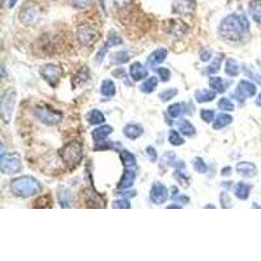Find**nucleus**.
I'll use <instances>...</instances> for the list:
<instances>
[{"label":"nucleus","mask_w":261,"mask_h":261,"mask_svg":"<svg viewBox=\"0 0 261 261\" xmlns=\"http://www.w3.org/2000/svg\"><path fill=\"white\" fill-rule=\"evenodd\" d=\"M211 56H213V52H211V50H208V49H205V50L201 51L200 60L201 61H209L211 59Z\"/></svg>","instance_id":"nucleus-51"},{"label":"nucleus","mask_w":261,"mask_h":261,"mask_svg":"<svg viewBox=\"0 0 261 261\" xmlns=\"http://www.w3.org/2000/svg\"><path fill=\"white\" fill-rule=\"evenodd\" d=\"M145 152H147L148 157H149V159H151L152 162L157 161L158 154H157V151H156V149H154L153 147H148L147 149H145Z\"/></svg>","instance_id":"nucleus-50"},{"label":"nucleus","mask_w":261,"mask_h":261,"mask_svg":"<svg viewBox=\"0 0 261 261\" xmlns=\"http://www.w3.org/2000/svg\"><path fill=\"white\" fill-rule=\"evenodd\" d=\"M22 162L21 156L17 152L13 153L4 154L1 156V162H0V170L5 175H12V174H17L21 171Z\"/></svg>","instance_id":"nucleus-6"},{"label":"nucleus","mask_w":261,"mask_h":261,"mask_svg":"<svg viewBox=\"0 0 261 261\" xmlns=\"http://www.w3.org/2000/svg\"><path fill=\"white\" fill-rule=\"evenodd\" d=\"M200 116H201V120L205 123H211L214 122V111L213 110H208V108H204V110L200 111Z\"/></svg>","instance_id":"nucleus-44"},{"label":"nucleus","mask_w":261,"mask_h":261,"mask_svg":"<svg viewBox=\"0 0 261 261\" xmlns=\"http://www.w3.org/2000/svg\"><path fill=\"white\" fill-rule=\"evenodd\" d=\"M100 38V33L90 25H80L77 28V40L83 46H90Z\"/></svg>","instance_id":"nucleus-10"},{"label":"nucleus","mask_w":261,"mask_h":261,"mask_svg":"<svg viewBox=\"0 0 261 261\" xmlns=\"http://www.w3.org/2000/svg\"><path fill=\"white\" fill-rule=\"evenodd\" d=\"M9 190L14 196L28 199V197L36 196V195L42 192V186L36 178L24 175L13 179L9 184Z\"/></svg>","instance_id":"nucleus-2"},{"label":"nucleus","mask_w":261,"mask_h":261,"mask_svg":"<svg viewBox=\"0 0 261 261\" xmlns=\"http://www.w3.org/2000/svg\"><path fill=\"white\" fill-rule=\"evenodd\" d=\"M60 157L68 168H76L84 158V147L79 141H69L61 148Z\"/></svg>","instance_id":"nucleus-3"},{"label":"nucleus","mask_w":261,"mask_h":261,"mask_svg":"<svg viewBox=\"0 0 261 261\" xmlns=\"http://www.w3.org/2000/svg\"><path fill=\"white\" fill-rule=\"evenodd\" d=\"M176 124H178L179 132L182 133V135H184V136L187 137L195 136L196 129H195V127H193L190 120H187V119H179Z\"/></svg>","instance_id":"nucleus-24"},{"label":"nucleus","mask_w":261,"mask_h":261,"mask_svg":"<svg viewBox=\"0 0 261 261\" xmlns=\"http://www.w3.org/2000/svg\"><path fill=\"white\" fill-rule=\"evenodd\" d=\"M167 208H178V209H180V208H182V205H176V204H174V205H168Z\"/></svg>","instance_id":"nucleus-59"},{"label":"nucleus","mask_w":261,"mask_h":261,"mask_svg":"<svg viewBox=\"0 0 261 261\" xmlns=\"http://www.w3.org/2000/svg\"><path fill=\"white\" fill-rule=\"evenodd\" d=\"M123 133H124V136L128 137V139L136 140L144 133V128L140 124L131 123V124H127L124 128H123Z\"/></svg>","instance_id":"nucleus-22"},{"label":"nucleus","mask_w":261,"mask_h":261,"mask_svg":"<svg viewBox=\"0 0 261 261\" xmlns=\"http://www.w3.org/2000/svg\"><path fill=\"white\" fill-rule=\"evenodd\" d=\"M157 86H158V79L157 77H154V76H152V77L147 79L143 84H141V85H140V90H141L143 93L149 94L152 93Z\"/></svg>","instance_id":"nucleus-31"},{"label":"nucleus","mask_w":261,"mask_h":261,"mask_svg":"<svg viewBox=\"0 0 261 261\" xmlns=\"http://www.w3.org/2000/svg\"><path fill=\"white\" fill-rule=\"evenodd\" d=\"M251 190H252V186H251V184L244 182H239L236 183V186L234 187V195H235L236 199H239V200H247L248 196H250Z\"/></svg>","instance_id":"nucleus-21"},{"label":"nucleus","mask_w":261,"mask_h":261,"mask_svg":"<svg viewBox=\"0 0 261 261\" xmlns=\"http://www.w3.org/2000/svg\"><path fill=\"white\" fill-rule=\"evenodd\" d=\"M174 200L178 201L179 204L184 205V204H188V203H190V197L186 196V195H176V196L174 197Z\"/></svg>","instance_id":"nucleus-53"},{"label":"nucleus","mask_w":261,"mask_h":261,"mask_svg":"<svg viewBox=\"0 0 261 261\" xmlns=\"http://www.w3.org/2000/svg\"><path fill=\"white\" fill-rule=\"evenodd\" d=\"M256 94V85L251 81H247V80H242L239 81L238 86H236L235 93H234V97L239 102H244L247 98H251Z\"/></svg>","instance_id":"nucleus-11"},{"label":"nucleus","mask_w":261,"mask_h":261,"mask_svg":"<svg viewBox=\"0 0 261 261\" xmlns=\"http://www.w3.org/2000/svg\"><path fill=\"white\" fill-rule=\"evenodd\" d=\"M106 43H107V45L110 47L119 46V45H122V43H123V40L115 32H110V34H108L107 41H106Z\"/></svg>","instance_id":"nucleus-42"},{"label":"nucleus","mask_w":261,"mask_h":261,"mask_svg":"<svg viewBox=\"0 0 261 261\" xmlns=\"http://www.w3.org/2000/svg\"><path fill=\"white\" fill-rule=\"evenodd\" d=\"M18 18H20V21L25 26L36 25L41 18L40 7L34 3H26L25 5L21 8L20 13H18Z\"/></svg>","instance_id":"nucleus-7"},{"label":"nucleus","mask_w":261,"mask_h":261,"mask_svg":"<svg viewBox=\"0 0 261 261\" xmlns=\"http://www.w3.org/2000/svg\"><path fill=\"white\" fill-rule=\"evenodd\" d=\"M86 120L92 125H100L102 124V123H104L106 118H104V115L102 114L100 110L94 108V110H90L89 112L86 114Z\"/></svg>","instance_id":"nucleus-27"},{"label":"nucleus","mask_w":261,"mask_h":261,"mask_svg":"<svg viewBox=\"0 0 261 261\" xmlns=\"http://www.w3.org/2000/svg\"><path fill=\"white\" fill-rule=\"evenodd\" d=\"M218 108L222 111H234L235 110V106H234L233 101L223 97V98H221L218 101Z\"/></svg>","instance_id":"nucleus-40"},{"label":"nucleus","mask_w":261,"mask_h":261,"mask_svg":"<svg viewBox=\"0 0 261 261\" xmlns=\"http://www.w3.org/2000/svg\"><path fill=\"white\" fill-rule=\"evenodd\" d=\"M251 17L256 24H261V0H251L248 5Z\"/></svg>","instance_id":"nucleus-26"},{"label":"nucleus","mask_w":261,"mask_h":261,"mask_svg":"<svg viewBox=\"0 0 261 261\" xmlns=\"http://www.w3.org/2000/svg\"><path fill=\"white\" fill-rule=\"evenodd\" d=\"M34 116H36L37 120H40L42 124L49 125V127H52V125H56L63 120L64 115L63 112L59 110H55L51 106L46 104H42L40 106H37L34 108Z\"/></svg>","instance_id":"nucleus-4"},{"label":"nucleus","mask_w":261,"mask_h":261,"mask_svg":"<svg viewBox=\"0 0 261 261\" xmlns=\"http://www.w3.org/2000/svg\"><path fill=\"white\" fill-rule=\"evenodd\" d=\"M167 55V49H157V50H154L153 52L147 57V67L148 68L156 69L157 65L162 64V63L166 60Z\"/></svg>","instance_id":"nucleus-14"},{"label":"nucleus","mask_w":261,"mask_h":261,"mask_svg":"<svg viewBox=\"0 0 261 261\" xmlns=\"http://www.w3.org/2000/svg\"><path fill=\"white\" fill-rule=\"evenodd\" d=\"M108 49H110V46H108L107 43H104L102 46L98 49V51H97V54H96V61L97 63H102L104 59V56L107 55V51Z\"/></svg>","instance_id":"nucleus-43"},{"label":"nucleus","mask_w":261,"mask_h":261,"mask_svg":"<svg viewBox=\"0 0 261 261\" xmlns=\"http://www.w3.org/2000/svg\"><path fill=\"white\" fill-rule=\"evenodd\" d=\"M196 9V0H175L172 3V12L179 16L192 14Z\"/></svg>","instance_id":"nucleus-13"},{"label":"nucleus","mask_w":261,"mask_h":261,"mask_svg":"<svg viewBox=\"0 0 261 261\" xmlns=\"http://www.w3.org/2000/svg\"><path fill=\"white\" fill-rule=\"evenodd\" d=\"M176 94H178V89H175V88H170V89L163 90V92L159 93V100H161L162 102H167V101L172 100Z\"/></svg>","instance_id":"nucleus-41"},{"label":"nucleus","mask_w":261,"mask_h":261,"mask_svg":"<svg viewBox=\"0 0 261 261\" xmlns=\"http://www.w3.org/2000/svg\"><path fill=\"white\" fill-rule=\"evenodd\" d=\"M168 115L174 119L180 118L182 115L187 114L188 112V104H184V102H178V104H172L170 107L167 108Z\"/></svg>","instance_id":"nucleus-23"},{"label":"nucleus","mask_w":261,"mask_h":261,"mask_svg":"<svg viewBox=\"0 0 261 261\" xmlns=\"http://www.w3.org/2000/svg\"><path fill=\"white\" fill-rule=\"evenodd\" d=\"M179 162L180 161H178V158H176L174 152H167V153L163 154V157H162V163L165 166H172V167L178 168Z\"/></svg>","instance_id":"nucleus-34"},{"label":"nucleus","mask_w":261,"mask_h":261,"mask_svg":"<svg viewBox=\"0 0 261 261\" xmlns=\"http://www.w3.org/2000/svg\"><path fill=\"white\" fill-rule=\"evenodd\" d=\"M230 174H231V167H230V166L222 168V175H223V176H229Z\"/></svg>","instance_id":"nucleus-55"},{"label":"nucleus","mask_w":261,"mask_h":261,"mask_svg":"<svg viewBox=\"0 0 261 261\" xmlns=\"http://www.w3.org/2000/svg\"><path fill=\"white\" fill-rule=\"evenodd\" d=\"M17 1H18V0H9V1H8V7L13 8L14 5L17 4Z\"/></svg>","instance_id":"nucleus-58"},{"label":"nucleus","mask_w":261,"mask_h":261,"mask_svg":"<svg viewBox=\"0 0 261 261\" xmlns=\"http://www.w3.org/2000/svg\"><path fill=\"white\" fill-rule=\"evenodd\" d=\"M255 104H256L258 107H261V93L258 96V98H256V101H255Z\"/></svg>","instance_id":"nucleus-57"},{"label":"nucleus","mask_w":261,"mask_h":261,"mask_svg":"<svg viewBox=\"0 0 261 261\" xmlns=\"http://www.w3.org/2000/svg\"><path fill=\"white\" fill-rule=\"evenodd\" d=\"M157 73L158 76H159V79H161L163 83L168 81V80H170V76H171V72L167 68H158Z\"/></svg>","instance_id":"nucleus-48"},{"label":"nucleus","mask_w":261,"mask_h":261,"mask_svg":"<svg viewBox=\"0 0 261 261\" xmlns=\"http://www.w3.org/2000/svg\"><path fill=\"white\" fill-rule=\"evenodd\" d=\"M135 179H136V171L132 170V167L125 168L124 174H123L120 180H119L118 188L119 190H128V188H131L133 186Z\"/></svg>","instance_id":"nucleus-18"},{"label":"nucleus","mask_w":261,"mask_h":261,"mask_svg":"<svg viewBox=\"0 0 261 261\" xmlns=\"http://www.w3.org/2000/svg\"><path fill=\"white\" fill-rule=\"evenodd\" d=\"M222 61H223V55H219V56L215 57L214 61H213V63H211V64L209 65L207 69H205V72H207L208 75H213V73H217V72L219 71V68H221Z\"/></svg>","instance_id":"nucleus-37"},{"label":"nucleus","mask_w":261,"mask_h":261,"mask_svg":"<svg viewBox=\"0 0 261 261\" xmlns=\"http://www.w3.org/2000/svg\"><path fill=\"white\" fill-rule=\"evenodd\" d=\"M250 32V21L244 14L226 16L218 26V34L226 42H238Z\"/></svg>","instance_id":"nucleus-1"},{"label":"nucleus","mask_w":261,"mask_h":261,"mask_svg":"<svg viewBox=\"0 0 261 261\" xmlns=\"http://www.w3.org/2000/svg\"><path fill=\"white\" fill-rule=\"evenodd\" d=\"M174 178H175V180H178L179 184L182 187H184V188H187V187L190 186V179H188V176H187L182 170H176V171L174 172Z\"/></svg>","instance_id":"nucleus-39"},{"label":"nucleus","mask_w":261,"mask_h":261,"mask_svg":"<svg viewBox=\"0 0 261 261\" xmlns=\"http://www.w3.org/2000/svg\"><path fill=\"white\" fill-rule=\"evenodd\" d=\"M165 29L166 32L168 34H171L172 37L180 38V37L186 36V33L188 32V25L184 21H182L180 18H172V20H168L166 22Z\"/></svg>","instance_id":"nucleus-12"},{"label":"nucleus","mask_w":261,"mask_h":261,"mask_svg":"<svg viewBox=\"0 0 261 261\" xmlns=\"http://www.w3.org/2000/svg\"><path fill=\"white\" fill-rule=\"evenodd\" d=\"M57 199L61 208H71L75 201V193L69 187L60 186L57 190Z\"/></svg>","instance_id":"nucleus-15"},{"label":"nucleus","mask_w":261,"mask_h":261,"mask_svg":"<svg viewBox=\"0 0 261 261\" xmlns=\"http://www.w3.org/2000/svg\"><path fill=\"white\" fill-rule=\"evenodd\" d=\"M233 122V118L227 114H219L217 116V119L214 120V124H213V128L214 129H222L227 127L229 124H231Z\"/></svg>","instance_id":"nucleus-33"},{"label":"nucleus","mask_w":261,"mask_h":261,"mask_svg":"<svg viewBox=\"0 0 261 261\" xmlns=\"http://www.w3.org/2000/svg\"><path fill=\"white\" fill-rule=\"evenodd\" d=\"M219 201H221L222 208H225V209H229V208L233 207V201H231L230 196L226 192L221 193V196H219Z\"/></svg>","instance_id":"nucleus-46"},{"label":"nucleus","mask_w":261,"mask_h":261,"mask_svg":"<svg viewBox=\"0 0 261 261\" xmlns=\"http://www.w3.org/2000/svg\"><path fill=\"white\" fill-rule=\"evenodd\" d=\"M168 141H170L171 145H175V147H179V145L184 144V139L180 136V132H178L175 129H171L170 133H168Z\"/></svg>","instance_id":"nucleus-36"},{"label":"nucleus","mask_w":261,"mask_h":261,"mask_svg":"<svg viewBox=\"0 0 261 261\" xmlns=\"http://www.w3.org/2000/svg\"><path fill=\"white\" fill-rule=\"evenodd\" d=\"M243 71H244V73H246V75L248 76V77H251L252 80H255L256 83L261 84V76L259 75V73H256V72H255L254 69L248 68V67H246V65H244Z\"/></svg>","instance_id":"nucleus-47"},{"label":"nucleus","mask_w":261,"mask_h":261,"mask_svg":"<svg viewBox=\"0 0 261 261\" xmlns=\"http://www.w3.org/2000/svg\"><path fill=\"white\" fill-rule=\"evenodd\" d=\"M236 172L243 178H254L258 175V167L251 162H239L235 167Z\"/></svg>","instance_id":"nucleus-17"},{"label":"nucleus","mask_w":261,"mask_h":261,"mask_svg":"<svg viewBox=\"0 0 261 261\" xmlns=\"http://www.w3.org/2000/svg\"><path fill=\"white\" fill-rule=\"evenodd\" d=\"M129 75L132 77L133 81H140V80H144L148 77V69L147 67H144L141 63L136 61L131 65L129 68Z\"/></svg>","instance_id":"nucleus-19"},{"label":"nucleus","mask_w":261,"mask_h":261,"mask_svg":"<svg viewBox=\"0 0 261 261\" xmlns=\"http://www.w3.org/2000/svg\"><path fill=\"white\" fill-rule=\"evenodd\" d=\"M129 59H131V54H129L128 51L120 50L116 51V52L112 55L111 63H112V64H125V63H128Z\"/></svg>","instance_id":"nucleus-30"},{"label":"nucleus","mask_w":261,"mask_h":261,"mask_svg":"<svg viewBox=\"0 0 261 261\" xmlns=\"http://www.w3.org/2000/svg\"><path fill=\"white\" fill-rule=\"evenodd\" d=\"M16 100H17V92L14 88H8L1 94L0 100V115L5 124L11 122L12 114H13L14 106H16Z\"/></svg>","instance_id":"nucleus-5"},{"label":"nucleus","mask_w":261,"mask_h":261,"mask_svg":"<svg viewBox=\"0 0 261 261\" xmlns=\"http://www.w3.org/2000/svg\"><path fill=\"white\" fill-rule=\"evenodd\" d=\"M88 79H89V71H88L86 67H83V68L76 73L75 77H73V84L75 85H80V84L86 83Z\"/></svg>","instance_id":"nucleus-35"},{"label":"nucleus","mask_w":261,"mask_h":261,"mask_svg":"<svg viewBox=\"0 0 261 261\" xmlns=\"http://www.w3.org/2000/svg\"><path fill=\"white\" fill-rule=\"evenodd\" d=\"M215 96H217V92H215V90L200 89L195 93V100H196L199 104H204V102H210V101L214 100Z\"/></svg>","instance_id":"nucleus-25"},{"label":"nucleus","mask_w":261,"mask_h":261,"mask_svg":"<svg viewBox=\"0 0 261 261\" xmlns=\"http://www.w3.org/2000/svg\"><path fill=\"white\" fill-rule=\"evenodd\" d=\"M231 186H233V184H231V182H223L222 183V187H223V188H226V190H230V188H231Z\"/></svg>","instance_id":"nucleus-56"},{"label":"nucleus","mask_w":261,"mask_h":261,"mask_svg":"<svg viewBox=\"0 0 261 261\" xmlns=\"http://www.w3.org/2000/svg\"><path fill=\"white\" fill-rule=\"evenodd\" d=\"M192 166H193V168H195V171L200 172V174H205V172L208 171L207 163H205V162L203 161V158H200V157L193 158Z\"/></svg>","instance_id":"nucleus-38"},{"label":"nucleus","mask_w":261,"mask_h":261,"mask_svg":"<svg viewBox=\"0 0 261 261\" xmlns=\"http://www.w3.org/2000/svg\"><path fill=\"white\" fill-rule=\"evenodd\" d=\"M92 0H72V5L75 8H86L89 7Z\"/></svg>","instance_id":"nucleus-49"},{"label":"nucleus","mask_w":261,"mask_h":261,"mask_svg":"<svg viewBox=\"0 0 261 261\" xmlns=\"http://www.w3.org/2000/svg\"><path fill=\"white\" fill-rule=\"evenodd\" d=\"M100 92L104 97H114L116 94V86H115V84L111 80L106 79L101 84Z\"/></svg>","instance_id":"nucleus-29"},{"label":"nucleus","mask_w":261,"mask_h":261,"mask_svg":"<svg viewBox=\"0 0 261 261\" xmlns=\"http://www.w3.org/2000/svg\"><path fill=\"white\" fill-rule=\"evenodd\" d=\"M112 75H114L115 77H118V79H124L125 71L123 68H119V69H116V71L112 72Z\"/></svg>","instance_id":"nucleus-54"},{"label":"nucleus","mask_w":261,"mask_h":261,"mask_svg":"<svg viewBox=\"0 0 261 261\" xmlns=\"http://www.w3.org/2000/svg\"><path fill=\"white\" fill-rule=\"evenodd\" d=\"M119 156H120V161H122L123 166L125 168H131L136 166V157H135V154L131 153L129 151L123 149V151H120Z\"/></svg>","instance_id":"nucleus-28"},{"label":"nucleus","mask_w":261,"mask_h":261,"mask_svg":"<svg viewBox=\"0 0 261 261\" xmlns=\"http://www.w3.org/2000/svg\"><path fill=\"white\" fill-rule=\"evenodd\" d=\"M111 133H112V127L107 124H104L97 127L93 132H92V136H93L94 143H96L97 145V144H102L104 143V141H107V137L110 136Z\"/></svg>","instance_id":"nucleus-16"},{"label":"nucleus","mask_w":261,"mask_h":261,"mask_svg":"<svg viewBox=\"0 0 261 261\" xmlns=\"http://www.w3.org/2000/svg\"><path fill=\"white\" fill-rule=\"evenodd\" d=\"M231 85V80H223L221 77H209V86H210L211 89H214L217 93H225L226 89Z\"/></svg>","instance_id":"nucleus-20"},{"label":"nucleus","mask_w":261,"mask_h":261,"mask_svg":"<svg viewBox=\"0 0 261 261\" xmlns=\"http://www.w3.org/2000/svg\"><path fill=\"white\" fill-rule=\"evenodd\" d=\"M112 207L114 208H119V209H129L131 208V204H129L128 199L125 197H122V199H118L112 203Z\"/></svg>","instance_id":"nucleus-45"},{"label":"nucleus","mask_w":261,"mask_h":261,"mask_svg":"<svg viewBox=\"0 0 261 261\" xmlns=\"http://www.w3.org/2000/svg\"><path fill=\"white\" fill-rule=\"evenodd\" d=\"M40 73L42 79L52 88L57 86L60 83L61 76H63V68L56 64H45L40 68Z\"/></svg>","instance_id":"nucleus-8"},{"label":"nucleus","mask_w":261,"mask_h":261,"mask_svg":"<svg viewBox=\"0 0 261 261\" xmlns=\"http://www.w3.org/2000/svg\"><path fill=\"white\" fill-rule=\"evenodd\" d=\"M168 193H170V191H168V188L163 183L154 182L151 187V191H149V199H151L153 204H165L168 197H170Z\"/></svg>","instance_id":"nucleus-9"},{"label":"nucleus","mask_w":261,"mask_h":261,"mask_svg":"<svg viewBox=\"0 0 261 261\" xmlns=\"http://www.w3.org/2000/svg\"><path fill=\"white\" fill-rule=\"evenodd\" d=\"M112 1H114L115 7L120 8V9H122V8L128 7L129 4L132 3L133 0H112Z\"/></svg>","instance_id":"nucleus-52"},{"label":"nucleus","mask_w":261,"mask_h":261,"mask_svg":"<svg viewBox=\"0 0 261 261\" xmlns=\"http://www.w3.org/2000/svg\"><path fill=\"white\" fill-rule=\"evenodd\" d=\"M225 72H226V75L230 76V77H236V76L239 75V72H240L239 64H238L234 59H229V60L226 61Z\"/></svg>","instance_id":"nucleus-32"}]
</instances>
